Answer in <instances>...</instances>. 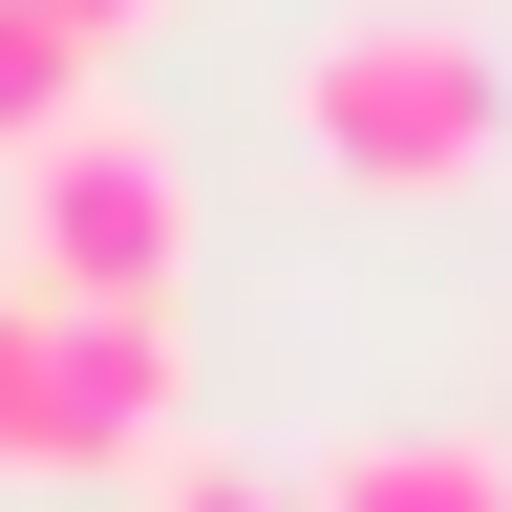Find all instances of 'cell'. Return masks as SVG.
I'll list each match as a JSON object with an SVG mask.
<instances>
[{
  "instance_id": "7",
  "label": "cell",
  "mask_w": 512,
  "mask_h": 512,
  "mask_svg": "<svg viewBox=\"0 0 512 512\" xmlns=\"http://www.w3.org/2000/svg\"><path fill=\"white\" fill-rule=\"evenodd\" d=\"M128 512H299V491H278V470H235V448H171Z\"/></svg>"
},
{
  "instance_id": "6",
  "label": "cell",
  "mask_w": 512,
  "mask_h": 512,
  "mask_svg": "<svg viewBox=\"0 0 512 512\" xmlns=\"http://www.w3.org/2000/svg\"><path fill=\"white\" fill-rule=\"evenodd\" d=\"M43 448H64V299L22 278L0 299V470H43Z\"/></svg>"
},
{
  "instance_id": "5",
  "label": "cell",
  "mask_w": 512,
  "mask_h": 512,
  "mask_svg": "<svg viewBox=\"0 0 512 512\" xmlns=\"http://www.w3.org/2000/svg\"><path fill=\"white\" fill-rule=\"evenodd\" d=\"M86 64H107V43H64L43 0H0V150H43V128H86Z\"/></svg>"
},
{
  "instance_id": "3",
  "label": "cell",
  "mask_w": 512,
  "mask_h": 512,
  "mask_svg": "<svg viewBox=\"0 0 512 512\" xmlns=\"http://www.w3.org/2000/svg\"><path fill=\"white\" fill-rule=\"evenodd\" d=\"M171 448H192V342H171V320H86V299H64V448H43V470L150 491Z\"/></svg>"
},
{
  "instance_id": "8",
  "label": "cell",
  "mask_w": 512,
  "mask_h": 512,
  "mask_svg": "<svg viewBox=\"0 0 512 512\" xmlns=\"http://www.w3.org/2000/svg\"><path fill=\"white\" fill-rule=\"evenodd\" d=\"M43 22H64V43H128V22H150V0H43Z\"/></svg>"
},
{
  "instance_id": "4",
  "label": "cell",
  "mask_w": 512,
  "mask_h": 512,
  "mask_svg": "<svg viewBox=\"0 0 512 512\" xmlns=\"http://www.w3.org/2000/svg\"><path fill=\"white\" fill-rule=\"evenodd\" d=\"M299 512H512V448H491V427H384V448H342Z\"/></svg>"
},
{
  "instance_id": "2",
  "label": "cell",
  "mask_w": 512,
  "mask_h": 512,
  "mask_svg": "<svg viewBox=\"0 0 512 512\" xmlns=\"http://www.w3.org/2000/svg\"><path fill=\"white\" fill-rule=\"evenodd\" d=\"M22 278L86 299V320H171L192 299V171H171L150 107H86V128L22 150Z\"/></svg>"
},
{
  "instance_id": "1",
  "label": "cell",
  "mask_w": 512,
  "mask_h": 512,
  "mask_svg": "<svg viewBox=\"0 0 512 512\" xmlns=\"http://www.w3.org/2000/svg\"><path fill=\"white\" fill-rule=\"evenodd\" d=\"M299 171L320 192H384V214H427V192H470L512 150V43L470 0H342V22L299 43Z\"/></svg>"
}]
</instances>
